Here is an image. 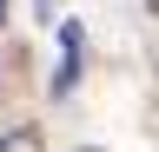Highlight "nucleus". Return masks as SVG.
I'll use <instances>...</instances> for the list:
<instances>
[{
	"label": "nucleus",
	"mask_w": 159,
	"mask_h": 152,
	"mask_svg": "<svg viewBox=\"0 0 159 152\" xmlns=\"http://www.w3.org/2000/svg\"><path fill=\"white\" fill-rule=\"evenodd\" d=\"M73 80H80V20L60 27V73H53V99H66Z\"/></svg>",
	"instance_id": "obj_1"
},
{
	"label": "nucleus",
	"mask_w": 159,
	"mask_h": 152,
	"mask_svg": "<svg viewBox=\"0 0 159 152\" xmlns=\"http://www.w3.org/2000/svg\"><path fill=\"white\" fill-rule=\"evenodd\" d=\"M0 27H7V0H0Z\"/></svg>",
	"instance_id": "obj_2"
},
{
	"label": "nucleus",
	"mask_w": 159,
	"mask_h": 152,
	"mask_svg": "<svg viewBox=\"0 0 159 152\" xmlns=\"http://www.w3.org/2000/svg\"><path fill=\"white\" fill-rule=\"evenodd\" d=\"M80 152H99V145H80Z\"/></svg>",
	"instance_id": "obj_3"
},
{
	"label": "nucleus",
	"mask_w": 159,
	"mask_h": 152,
	"mask_svg": "<svg viewBox=\"0 0 159 152\" xmlns=\"http://www.w3.org/2000/svg\"><path fill=\"white\" fill-rule=\"evenodd\" d=\"M146 7H159V0H146Z\"/></svg>",
	"instance_id": "obj_4"
}]
</instances>
